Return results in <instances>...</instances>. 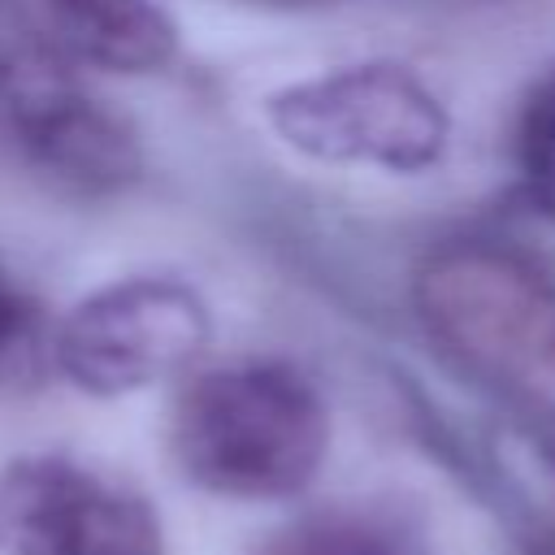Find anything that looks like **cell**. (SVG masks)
Segmentation results:
<instances>
[{"label": "cell", "mask_w": 555, "mask_h": 555, "mask_svg": "<svg viewBox=\"0 0 555 555\" xmlns=\"http://www.w3.org/2000/svg\"><path fill=\"white\" fill-rule=\"evenodd\" d=\"M429 334L464 364L512 382L555 386V282L512 247L464 238L416 273Z\"/></svg>", "instance_id": "obj_2"}, {"label": "cell", "mask_w": 555, "mask_h": 555, "mask_svg": "<svg viewBox=\"0 0 555 555\" xmlns=\"http://www.w3.org/2000/svg\"><path fill=\"white\" fill-rule=\"evenodd\" d=\"M22 330H26V304H22L17 286L9 282V273L0 269V356L13 351V343L22 338Z\"/></svg>", "instance_id": "obj_10"}, {"label": "cell", "mask_w": 555, "mask_h": 555, "mask_svg": "<svg viewBox=\"0 0 555 555\" xmlns=\"http://www.w3.org/2000/svg\"><path fill=\"white\" fill-rule=\"evenodd\" d=\"M65 52L13 0H0V130L48 178L113 195L139 169L134 130L95 104L65 69Z\"/></svg>", "instance_id": "obj_4"}, {"label": "cell", "mask_w": 555, "mask_h": 555, "mask_svg": "<svg viewBox=\"0 0 555 555\" xmlns=\"http://www.w3.org/2000/svg\"><path fill=\"white\" fill-rule=\"evenodd\" d=\"M256 9H282V13H299V9H325V4H343V0H243Z\"/></svg>", "instance_id": "obj_11"}, {"label": "cell", "mask_w": 555, "mask_h": 555, "mask_svg": "<svg viewBox=\"0 0 555 555\" xmlns=\"http://www.w3.org/2000/svg\"><path fill=\"white\" fill-rule=\"evenodd\" d=\"M256 555H403L395 529L360 512H321L273 533Z\"/></svg>", "instance_id": "obj_8"}, {"label": "cell", "mask_w": 555, "mask_h": 555, "mask_svg": "<svg viewBox=\"0 0 555 555\" xmlns=\"http://www.w3.org/2000/svg\"><path fill=\"white\" fill-rule=\"evenodd\" d=\"M273 134L321 165H373L386 173H425L451 139L447 104L395 61L338 65L291 82L264 100Z\"/></svg>", "instance_id": "obj_3"}, {"label": "cell", "mask_w": 555, "mask_h": 555, "mask_svg": "<svg viewBox=\"0 0 555 555\" xmlns=\"http://www.w3.org/2000/svg\"><path fill=\"white\" fill-rule=\"evenodd\" d=\"M212 334L208 304L182 278H117L78 299L56 330V369L87 395H134L182 373Z\"/></svg>", "instance_id": "obj_5"}, {"label": "cell", "mask_w": 555, "mask_h": 555, "mask_svg": "<svg viewBox=\"0 0 555 555\" xmlns=\"http://www.w3.org/2000/svg\"><path fill=\"white\" fill-rule=\"evenodd\" d=\"M0 551L160 555V520L143 494L69 455H22L0 473Z\"/></svg>", "instance_id": "obj_6"}, {"label": "cell", "mask_w": 555, "mask_h": 555, "mask_svg": "<svg viewBox=\"0 0 555 555\" xmlns=\"http://www.w3.org/2000/svg\"><path fill=\"white\" fill-rule=\"evenodd\" d=\"M546 555H555V546H551V551H546Z\"/></svg>", "instance_id": "obj_12"}, {"label": "cell", "mask_w": 555, "mask_h": 555, "mask_svg": "<svg viewBox=\"0 0 555 555\" xmlns=\"http://www.w3.org/2000/svg\"><path fill=\"white\" fill-rule=\"evenodd\" d=\"M169 447L186 481L221 499H291L330 447L317 386L282 360H238L195 373L169 421Z\"/></svg>", "instance_id": "obj_1"}, {"label": "cell", "mask_w": 555, "mask_h": 555, "mask_svg": "<svg viewBox=\"0 0 555 555\" xmlns=\"http://www.w3.org/2000/svg\"><path fill=\"white\" fill-rule=\"evenodd\" d=\"M516 169L529 204L555 221V74L533 87L516 121Z\"/></svg>", "instance_id": "obj_9"}, {"label": "cell", "mask_w": 555, "mask_h": 555, "mask_svg": "<svg viewBox=\"0 0 555 555\" xmlns=\"http://www.w3.org/2000/svg\"><path fill=\"white\" fill-rule=\"evenodd\" d=\"M52 43L108 74H156L178 56V26L156 0H43Z\"/></svg>", "instance_id": "obj_7"}]
</instances>
